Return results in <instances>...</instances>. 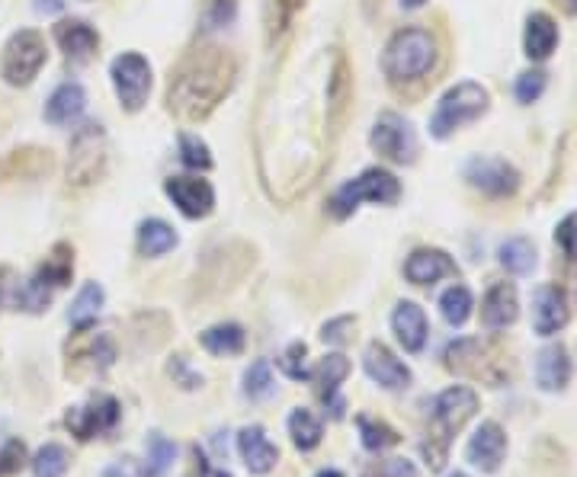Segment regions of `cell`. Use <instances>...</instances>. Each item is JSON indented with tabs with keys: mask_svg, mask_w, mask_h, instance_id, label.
I'll list each match as a JSON object with an SVG mask.
<instances>
[{
	"mask_svg": "<svg viewBox=\"0 0 577 477\" xmlns=\"http://www.w3.org/2000/svg\"><path fill=\"white\" fill-rule=\"evenodd\" d=\"M231 81H235V64L228 55H221L218 49L199 52L183 64L177 81L171 84V106L183 120H203L231 90Z\"/></svg>",
	"mask_w": 577,
	"mask_h": 477,
	"instance_id": "1",
	"label": "cell"
},
{
	"mask_svg": "<svg viewBox=\"0 0 577 477\" xmlns=\"http://www.w3.org/2000/svg\"><path fill=\"white\" fill-rule=\"evenodd\" d=\"M385 74L395 84H408V81H421L426 71L436 64V39L426 30L408 27L392 35V42L385 45Z\"/></svg>",
	"mask_w": 577,
	"mask_h": 477,
	"instance_id": "2",
	"label": "cell"
},
{
	"mask_svg": "<svg viewBox=\"0 0 577 477\" xmlns=\"http://www.w3.org/2000/svg\"><path fill=\"white\" fill-rule=\"evenodd\" d=\"M401 196V183L395 179V174L382 170V167H369L360 177L347 179L334 196L328 203V211L334 218H347L353 211L360 209L363 203H372V206H392Z\"/></svg>",
	"mask_w": 577,
	"mask_h": 477,
	"instance_id": "3",
	"label": "cell"
},
{
	"mask_svg": "<svg viewBox=\"0 0 577 477\" xmlns=\"http://www.w3.org/2000/svg\"><path fill=\"white\" fill-rule=\"evenodd\" d=\"M487 106H491L487 90L482 84H475V81H462L456 87L446 90L443 100L436 103V113L430 120V135L433 138H450L462 125L482 120Z\"/></svg>",
	"mask_w": 577,
	"mask_h": 477,
	"instance_id": "4",
	"label": "cell"
},
{
	"mask_svg": "<svg viewBox=\"0 0 577 477\" xmlns=\"http://www.w3.org/2000/svg\"><path fill=\"white\" fill-rule=\"evenodd\" d=\"M49 59L45 39L35 30L13 32L3 45V59H0V74L10 87H27L39 77L42 64Z\"/></svg>",
	"mask_w": 577,
	"mask_h": 477,
	"instance_id": "5",
	"label": "cell"
},
{
	"mask_svg": "<svg viewBox=\"0 0 577 477\" xmlns=\"http://www.w3.org/2000/svg\"><path fill=\"white\" fill-rule=\"evenodd\" d=\"M110 77H113V87H116L120 103L128 113H138L148 103V93H152V64H148L145 55L122 52L120 59L113 61V68H110Z\"/></svg>",
	"mask_w": 577,
	"mask_h": 477,
	"instance_id": "6",
	"label": "cell"
},
{
	"mask_svg": "<svg viewBox=\"0 0 577 477\" xmlns=\"http://www.w3.org/2000/svg\"><path fill=\"white\" fill-rule=\"evenodd\" d=\"M475 411H478V397H475V391L472 388H446L440 397H436V404H433V436L440 439V452L446 455V446H450V439L456 436L458 429L468 423V419L475 417Z\"/></svg>",
	"mask_w": 577,
	"mask_h": 477,
	"instance_id": "7",
	"label": "cell"
},
{
	"mask_svg": "<svg viewBox=\"0 0 577 477\" xmlns=\"http://www.w3.org/2000/svg\"><path fill=\"white\" fill-rule=\"evenodd\" d=\"M103 170H106V135L100 125H84L71 142L68 179L78 186H87L93 179L103 177Z\"/></svg>",
	"mask_w": 577,
	"mask_h": 477,
	"instance_id": "8",
	"label": "cell"
},
{
	"mask_svg": "<svg viewBox=\"0 0 577 477\" xmlns=\"http://www.w3.org/2000/svg\"><path fill=\"white\" fill-rule=\"evenodd\" d=\"M369 145L375 154H382L385 160H395V164H411L418 157V135H414V125L398 116V113H382L375 125H372V135H369Z\"/></svg>",
	"mask_w": 577,
	"mask_h": 477,
	"instance_id": "9",
	"label": "cell"
},
{
	"mask_svg": "<svg viewBox=\"0 0 577 477\" xmlns=\"http://www.w3.org/2000/svg\"><path fill=\"white\" fill-rule=\"evenodd\" d=\"M116 419H120V404H116V397H110V394H93L84 407H71L64 423H68V429H71L81 443H87V439H96V436L110 433V429L116 426Z\"/></svg>",
	"mask_w": 577,
	"mask_h": 477,
	"instance_id": "10",
	"label": "cell"
},
{
	"mask_svg": "<svg viewBox=\"0 0 577 477\" xmlns=\"http://www.w3.org/2000/svg\"><path fill=\"white\" fill-rule=\"evenodd\" d=\"M465 179L482 189L491 199H504V196H514L519 189V174L514 164L501 160V157H475L468 167H465Z\"/></svg>",
	"mask_w": 577,
	"mask_h": 477,
	"instance_id": "11",
	"label": "cell"
},
{
	"mask_svg": "<svg viewBox=\"0 0 577 477\" xmlns=\"http://www.w3.org/2000/svg\"><path fill=\"white\" fill-rule=\"evenodd\" d=\"M164 193L186 218H206L215 209V189L209 186V179L171 177L164 183Z\"/></svg>",
	"mask_w": 577,
	"mask_h": 477,
	"instance_id": "12",
	"label": "cell"
},
{
	"mask_svg": "<svg viewBox=\"0 0 577 477\" xmlns=\"http://www.w3.org/2000/svg\"><path fill=\"white\" fill-rule=\"evenodd\" d=\"M363 365L365 375H369L375 385H382V388L398 391L411 385V369H408L389 346H382V343H369V346H365Z\"/></svg>",
	"mask_w": 577,
	"mask_h": 477,
	"instance_id": "13",
	"label": "cell"
},
{
	"mask_svg": "<svg viewBox=\"0 0 577 477\" xmlns=\"http://www.w3.org/2000/svg\"><path fill=\"white\" fill-rule=\"evenodd\" d=\"M465 455H468V462H472L478 471L494 475V471L501 468L504 455H507V433H504L497 423H482L478 433L468 439Z\"/></svg>",
	"mask_w": 577,
	"mask_h": 477,
	"instance_id": "14",
	"label": "cell"
},
{
	"mask_svg": "<svg viewBox=\"0 0 577 477\" xmlns=\"http://www.w3.org/2000/svg\"><path fill=\"white\" fill-rule=\"evenodd\" d=\"M571 308H568V295L558 286H543L533 301V328L539 336H552L568 324Z\"/></svg>",
	"mask_w": 577,
	"mask_h": 477,
	"instance_id": "15",
	"label": "cell"
},
{
	"mask_svg": "<svg viewBox=\"0 0 577 477\" xmlns=\"http://www.w3.org/2000/svg\"><path fill=\"white\" fill-rule=\"evenodd\" d=\"M458 267L450 260V253H443V250H436V247H421V250H414L411 257H408V263H404V276H408V282H414V286H433V282H440L443 276H456Z\"/></svg>",
	"mask_w": 577,
	"mask_h": 477,
	"instance_id": "16",
	"label": "cell"
},
{
	"mask_svg": "<svg viewBox=\"0 0 577 477\" xmlns=\"http://www.w3.org/2000/svg\"><path fill=\"white\" fill-rule=\"evenodd\" d=\"M238 452H241L244 465L250 475H267L274 471L279 462V448L267 439L264 426H244L238 433Z\"/></svg>",
	"mask_w": 577,
	"mask_h": 477,
	"instance_id": "17",
	"label": "cell"
},
{
	"mask_svg": "<svg viewBox=\"0 0 577 477\" xmlns=\"http://www.w3.org/2000/svg\"><path fill=\"white\" fill-rule=\"evenodd\" d=\"M519 301L514 282H497L487 289L485 301H482V324L487 330H504L517 321Z\"/></svg>",
	"mask_w": 577,
	"mask_h": 477,
	"instance_id": "18",
	"label": "cell"
},
{
	"mask_svg": "<svg viewBox=\"0 0 577 477\" xmlns=\"http://www.w3.org/2000/svg\"><path fill=\"white\" fill-rule=\"evenodd\" d=\"M347 375H350V362H347V356L331 353V356H324L318 362V369H315L311 379H308V382L318 385V394L324 397V404H331V414H334V417H343V404L337 401V388H340V382H343Z\"/></svg>",
	"mask_w": 577,
	"mask_h": 477,
	"instance_id": "19",
	"label": "cell"
},
{
	"mask_svg": "<svg viewBox=\"0 0 577 477\" xmlns=\"http://www.w3.org/2000/svg\"><path fill=\"white\" fill-rule=\"evenodd\" d=\"M392 328H395L398 340L408 353H421L426 343V314L421 304L414 301H401L392 314Z\"/></svg>",
	"mask_w": 577,
	"mask_h": 477,
	"instance_id": "20",
	"label": "cell"
},
{
	"mask_svg": "<svg viewBox=\"0 0 577 477\" xmlns=\"http://www.w3.org/2000/svg\"><path fill=\"white\" fill-rule=\"evenodd\" d=\"M55 42L71 61H87L100 45V35L84 20H64L55 27Z\"/></svg>",
	"mask_w": 577,
	"mask_h": 477,
	"instance_id": "21",
	"label": "cell"
},
{
	"mask_svg": "<svg viewBox=\"0 0 577 477\" xmlns=\"http://www.w3.org/2000/svg\"><path fill=\"white\" fill-rule=\"evenodd\" d=\"M571 379V359H568V350L561 343H552L546 346L539 359H536V382L543 391H565Z\"/></svg>",
	"mask_w": 577,
	"mask_h": 477,
	"instance_id": "22",
	"label": "cell"
},
{
	"mask_svg": "<svg viewBox=\"0 0 577 477\" xmlns=\"http://www.w3.org/2000/svg\"><path fill=\"white\" fill-rule=\"evenodd\" d=\"M84 106H87V93H84V87L74 84V81H68V84L55 87V93L49 96V103H45V120L52 122V125H71V122L84 113Z\"/></svg>",
	"mask_w": 577,
	"mask_h": 477,
	"instance_id": "23",
	"label": "cell"
},
{
	"mask_svg": "<svg viewBox=\"0 0 577 477\" xmlns=\"http://www.w3.org/2000/svg\"><path fill=\"white\" fill-rule=\"evenodd\" d=\"M558 45V27L548 13H533L526 20V32H523V49L533 61H546Z\"/></svg>",
	"mask_w": 577,
	"mask_h": 477,
	"instance_id": "24",
	"label": "cell"
},
{
	"mask_svg": "<svg viewBox=\"0 0 577 477\" xmlns=\"http://www.w3.org/2000/svg\"><path fill=\"white\" fill-rule=\"evenodd\" d=\"M174 247H177V231H174L167 221L148 218V221L138 225V250H142L145 257H164V253L174 250Z\"/></svg>",
	"mask_w": 577,
	"mask_h": 477,
	"instance_id": "25",
	"label": "cell"
},
{
	"mask_svg": "<svg viewBox=\"0 0 577 477\" xmlns=\"http://www.w3.org/2000/svg\"><path fill=\"white\" fill-rule=\"evenodd\" d=\"M103 286H96V282H87L81 292H78V299L71 304V311H68V321H71V328L78 330H87L100 318V308H103Z\"/></svg>",
	"mask_w": 577,
	"mask_h": 477,
	"instance_id": "26",
	"label": "cell"
},
{
	"mask_svg": "<svg viewBox=\"0 0 577 477\" xmlns=\"http://www.w3.org/2000/svg\"><path fill=\"white\" fill-rule=\"evenodd\" d=\"M71 272H74V257H71V247L59 243V247L52 250V257H49V260L39 267L35 279H39L45 289H61V286H68V282H71Z\"/></svg>",
	"mask_w": 577,
	"mask_h": 477,
	"instance_id": "27",
	"label": "cell"
},
{
	"mask_svg": "<svg viewBox=\"0 0 577 477\" xmlns=\"http://www.w3.org/2000/svg\"><path fill=\"white\" fill-rule=\"evenodd\" d=\"M497 257H501V267L507 269V272H514V276H526L536 267V247L526 238L504 240Z\"/></svg>",
	"mask_w": 577,
	"mask_h": 477,
	"instance_id": "28",
	"label": "cell"
},
{
	"mask_svg": "<svg viewBox=\"0 0 577 477\" xmlns=\"http://www.w3.org/2000/svg\"><path fill=\"white\" fill-rule=\"evenodd\" d=\"M203 346L213 353V356H238L244 350V330L238 324H218L209 328L203 336Z\"/></svg>",
	"mask_w": 577,
	"mask_h": 477,
	"instance_id": "29",
	"label": "cell"
},
{
	"mask_svg": "<svg viewBox=\"0 0 577 477\" xmlns=\"http://www.w3.org/2000/svg\"><path fill=\"white\" fill-rule=\"evenodd\" d=\"M289 436H292V443L296 448H302V452H311V448H318L321 443V419L315 417L311 411H292V417H289Z\"/></svg>",
	"mask_w": 577,
	"mask_h": 477,
	"instance_id": "30",
	"label": "cell"
},
{
	"mask_svg": "<svg viewBox=\"0 0 577 477\" xmlns=\"http://www.w3.org/2000/svg\"><path fill=\"white\" fill-rule=\"evenodd\" d=\"M472 308H475V301H472V292H468L465 286L446 289L443 299H440V314H443V321H446L450 328H462V324L468 321Z\"/></svg>",
	"mask_w": 577,
	"mask_h": 477,
	"instance_id": "31",
	"label": "cell"
},
{
	"mask_svg": "<svg viewBox=\"0 0 577 477\" xmlns=\"http://www.w3.org/2000/svg\"><path fill=\"white\" fill-rule=\"evenodd\" d=\"M68 465H71L68 448L59 446V443H49V446H42L39 452H35V458H32V475L64 477L68 475Z\"/></svg>",
	"mask_w": 577,
	"mask_h": 477,
	"instance_id": "32",
	"label": "cell"
},
{
	"mask_svg": "<svg viewBox=\"0 0 577 477\" xmlns=\"http://www.w3.org/2000/svg\"><path fill=\"white\" fill-rule=\"evenodd\" d=\"M244 394L254 397V401H264L274 394V372H270V362L267 359H257L247 375H244Z\"/></svg>",
	"mask_w": 577,
	"mask_h": 477,
	"instance_id": "33",
	"label": "cell"
},
{
	"mask_svg": "<svg viewBox=\"0 0 577 477\" xmlns=\"http://www.w3.org/2000/svg\"><path fill=\"white\" fill-rule=\"evenodd\" d=\"M360 436H363V446L369 448V452H385V448L401 443V436H398L389 423H375V419L369 417L360 419Z\"/></svg>",
	"mask_w": 577,
	"mask_h": 477,
	"instance_id": "34",
	"label": "cell"
},
{
	"mask_svg": "<svg viewBox=\"0 0 577 477\" xmlns=\"http://www.w3.org/2000/svg\"><path fill=\"white\" fill-rule=\"evenodd\" d=\"M174 455H177V446H174L171 439H164L161 433H152V436H148V462H152V465L145 468V475L148 477L164 475V471L171 468Z\"/></svg>",
	"mask_w": 577,
	"mask_h": 477,
	"instance_id": "35",
	"label": "cell"
},
{
	"mask_svg": "<svg viewBox=\"0 0 577 477\" xmlns=\"http://www.w3.org/2000/svg\"><path fill=\"white\" fill-rule=\"evenodd\" d=\"M181 160L193 170H209L213 167V154H209V145L196 135H181Z\"/></svg>",
	"mask_w": 577,
	"mask_h": 477,
	"instance_id": "36",
	"label": "cell"
},
{
	"mask_svg": "<svg viewBox=\"0 0 577 477\" xmlns=\"http://www.w3.org/2000/svg\"><path fill=\"white\" fill-rule=\"evenodd\" d=\"M305 343H292L282 356H279V369L289 375V379H296V382H308L311 379V369L305 365Z\"/></svg>",
	"mask_w": 577,
	"mask_h": 477,
	"instance_id": "37",
	"label": "cell"
},
{
	"mask_svg": "<svg viewBox=\"0 0 577 477\" xmlns=\"http://www.w3.org/2000/svg\"><path fill=\"white\" fill-rule=\"evenodd\" d=\"M23 465H27V446H23V439H7L0 446V477L17 475Z\"/></svg>",
	"mask_w": 577,
	"mask_h": 477,
	"instance_id": "38",
	"label": "cell"
},
{
	"mask_svg": "<svg viewBox=\"0 0 577 477\" xmlns=\"http://www.w3.org/2000/svg\"><path fill=\"white\" fill-rule=\"evenodd\" d=\"M546 90V71H523L517 77L519 103H536Z\"/></svg>",
	"mask_w": 577,
	"mask_h": 477,
	"instance_id": "39",
	"label": "cell"
},
{
	"mask_svg": "<svg viewBox=\"0 0 577 477\" xmlns=\"http://www.w3.org/2000/svg\"><path fill=\"white\" fill-rule=\"evenodd\" d=\"M555 243L565 250L568 260H577V211L565 215V218L558 221V228H555Z\"/></svg>",
	"mask_w": 577,
	"mask_h": 477,
	"instance_id": "40",
	"label": "cell"
},
{
	"mask_svg": "<svg viewBox=\"0 0 577 477\" xmlns=\"http://www.w3.org/2000/svg\"><path fill=\"white\" fill-rule=\"evenodd\" d=\"M235 17H238V3L235 0H209V10H206L209 30H221V27L235 23Z\"/></svg>",
	"mask_w": 577,
	"mask_h": 477,
	"instance_id": "41",
	"label": "cell"
},
{
	"mask_svg": "<svg viewBox=\"0 0 577 477\" xmlns=\"http://www.w3.org/2000/svg\"><path fill=\"white\" fill-rule=\"evenodd\" d=\"M353 318H337V321H331V324H324V330H321V340L324 343H334V346H340V343H347V330H353Z\"/></svg>",
	"mask_w": 577,
	"mask_h": 477,
	"instance_id": "42",
	"label": "cell"
},
{
	"mask_svg": "<svg viewBox=\"0 0 577 477\" xmlns=\"http://www.w3.org/2000/svg\"><path fill=\"white\" fill-rule=\"evenodd\" d=\"M171 375H177V379H181L183 388H199V385H203V375L186 372V362H183V356H174V362H171Z\"/></svg>",
	"mask_w": 577,
	"mask_h": 477,
	"instance_id": "43",
	"label": "cell"
},
{
	"mask_svg": "<svg viewBox=\"0 0 577 477\" xmlns=\"http://www.w3.org/2000/svg\"><path fill=\"white\" fill-rule=\"evenodd\" d=\"M379 477H418V471H414L411 462H404V458H392V462L382 465V475Z\"/></svg>",
	"mask_w": 577,
	"mask_h": 477,
	"instance_id": "44",
	"label": "cell"
},
{
	"mask_svg": "<svg viewBox=\"0 0 577 477\" xmlns=\"http://www.w3.org/2000/svg\"><path fill=\"white\" fill-rule=\"evenodd\" d=\"M103 477H148V475H145L132 458H122V462H116V465H113Z\"/></svg>",
	"mask_w": 577,
	"mask_h": 477,
	"instance_id": "45",
	"label": "cell"
},
{
	"mask_svg": "<svg viewBox=\"0 0 577 477\" xmlns=\"http://www.w3.org/2000/svg\"><path fill=\"white\" fill-rule=\"evenodd\" d=\"M186 477H209V465H206L203 452L196 446L189 448V475Z\"/></svg>",
	"mask_w": 577,
	"mask_h": 477,
	"instance_id": "46",
	"label": "cell"
},
{
	"mask_svg": "<svg viewBox=\"0 0 577 477\" xmlns=\"http://www.w3.org/2000/svg\"><path fill=\"white\" fill-rule=\"evenodd\" d=\"M61 7H64L61 0H35V10L39 13H59Z\"/></svg>",
	"mask_w": 577,
	"mask_h": 477,
	"instance_id": "47",
	"label": "cell"
},
{
	"mask_svg": "<svg viewBox=\"0 0 577 477\" xmlns=\"http://www.w3.org/2000/svg\"><path fill=\"white\" fill-rule=\"evenodd\" d=\"M426 0H401V7H404V10H418V7H424Z\"/></svg>",
	"mask_w": 577,
	"mask_h": 477,
	"instance_id": "48",
	"label": "cell"
},
{
	"mask_svg": "<svg viewBox=\"0 0 577 477\" xmlns=\"http://www.w3.org/2000/svg\"><path fill=\"white\" fill-rule=\"evenodd\" d=\"M318 477H343V475H340V471H321Z\"/></svg>",
	"mask_w": 577,
	"mask_h": 477,
	"instance_id": "49",
	"label": "cell"
},
{
	"mask_svg": "<svg viewBox=\"0 0 577 477\" xmlns=\"http://www.w3.org/2000/svg\"><path fill=\"white\" fill-rule=\"evenodd\" d=\"M565 3H568V10H571V13H577V0H565Z\"/></svg>",
	"mask_w": 577,
	"mask_h": 477,
	"instance_id": "50",
	"label": "cell"
},
{
	"mask_svg": "<svg viewBox=\"0 0 577 477\" xmlns=\"http://www.w3.org/2000/svg\"><path fill=\"white\" fill-rule=\"evenodd\" d=\"M215 477H231V475H228V471H218V475H215Z\"/></svg>",
	"mask_w": 577,
	"mask_h": 477,
	"instance_id": "51",
	"label": "cell"
},
{
	"mask_svg": "<svg viewBox=\"0 0 577 477\" xmlns=\"http://www.w3.org/2000/svg\"><path fill=\"white\" fill-rule=\"evenodd\" d=\"M450 477H468V475H462V471H456V475H450Z\"/></svg>",
	"mask_w": 577,
	"mask_h": 477,
	"instance_id": "52",
	"label": "cell"
}]
</instances>
